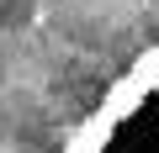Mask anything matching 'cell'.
<instances>
[{"mask_svg":"<svg viewBox=\"0 0 159 153\" xmlns=\"http://www.w3.org/2000/svg\"><path fill=\"white\" fill-rule=\"evenodd\" d=\"M58 153H159V42L111 79Z\"/></svg>","mask_w":159,"mask_h":153,"instance_id":"1","label":"cell"}]
</instances>
